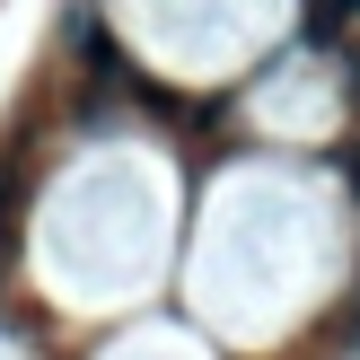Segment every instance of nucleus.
<instances>
[{"label":"nucleus","instance_id":"f257e3e1","mask_svg":"<svg viewBox=\"0 0 360 360\" xmlns=\"http://www.w3.org/2000/svg\"><path fill=\"white\" fill-rule=\"evenodd\" d=\"M0 264H9V176H0Z\"/></svg>","mask_w":360,"mask_h":360},{"label":"nucleus","instance_id":"f03ea898","mask_svg":"<svg viewBox=\"0 0 360 360\" xmlns=\"http://www.w3.org/2000/svg\"><path fill=\"white\" fill-rule=\"evenodd\" d=\"M343 176H352V193H360V150H352V158H343Z\"/></svg>","mask_w":360,"mask_h":360}]
</instances>
